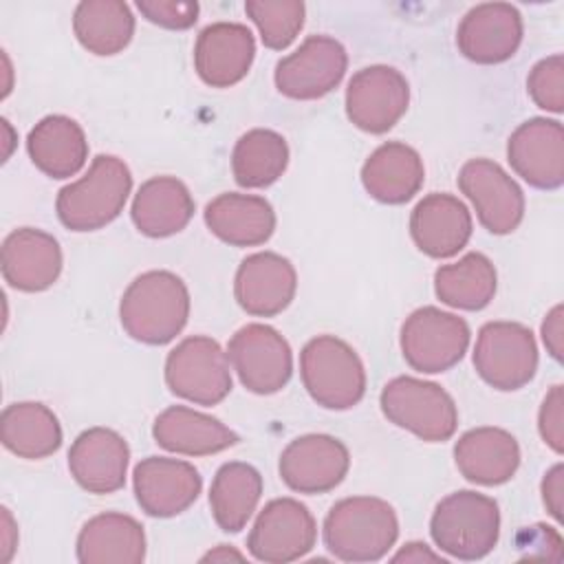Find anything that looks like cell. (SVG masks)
Listing matches in <instances>:
<instances>
[{"instance_id":"14","label":"cell","mask_w":564,"mask_h":564,"mask_svg":"<svg viewBox=\"0 0 564 564\" xmlns=\"http://www.w3.org/2000/svg\"><path fill=\"white\" fill-rule=\"evenodd\" d=\"M458 187L469 198L480 225L489 234L505 236L522 223L524 194L496 161H467L458 172Z\"/></svg>"},{"instance_id":"29","label":"cell","mask_w":564,"mask_h":564,"mask_svg":"<svg viewBox=\"0 0 564 564\" xmlns=\"http://www.w3.org/2000/svg\"><path fill=\"white\" fill-rule=\"evenodd\" d=\"M26 152L42 174L51 178H68L86 165L88 141L75 119L66 115H48L31 128Z\"/></svg>"},{"instance_id":"5","label":"cell","mask_w":564,"mask_h":564,"mask_svg":"<svg viewBox=\"0 0 564 564\" xmlns=\"http://www.w3.org/2000/svg\"><path fill=\"white\" fill-rule=\"evenodd\" d=\"M300 377L311 399L326 410H350L366 394L359 355L335 335H317L302 348Z\"/></svg>"},{"instance_id":"13","label":"cell","mask_w":564,"mask_h":564,"mask_svg":"<svg viewBox=\"0 0 564 564\" xmlns=\"http://www.w3.org/2000/svg\"><path fill=\"white\" fill-rule=\"evenodd\" d=\"M408 79L392 66L375 64L357 70L346 88V115L364 132H388L408 110Z\"/></svg>"},{"instance_id":"26","label":"cell","mask_w":564,"mask_h":564,"mask_svg":"<svg viewBox=\"0 0 564 564\" xmlns=\"http://www.w3.org/2000/svg\"><path fill=\"white\" fill-rule=\"evenodd\" d=\"M156 445L183 456H209L218 454L240 438L216 416L192 410L187 405H170L152 425Z\"/></svg>"},{"instance_id":"8","label":"cell","mask_w":564,"mask_h":564,"mask_svg":"<svg viewBox=\"0 0 564 564\" xmlns=\"http://www.w3.org/2000/svg\"><path fill=\"white\" fill-rule=\"evenodd\" d=\"M165 383L185 401L216 405L231 392L229 357L207 335L185 337L165 359Z\"/></svg>"},{"instance_id":"24","label":"cell","mask_w":564,"mask_h":564,"mask_svg":"<svg viewBox=\"0 0 564 564\" xmlns=\"http://www.w3.org/2000/svg\"><path fill=\"white\" fill-rule=\"evenodd\" d=\"M454 463L465 480L496 487L513 478L520 465V445L502 427H474L454 445Z\"/></svg>"},{"instance_id":"45","label":"cell","mask_w":564,"mask_h":564,"mask_svg":"<svg viewBox=\"0 0 564 564\" xmlns=\"http://www.w3.org/2000/svg\"><path fill=\"white\" fill-rule=\"evenodd\" d=\"M225 562V560H242V553H238V551H234V549H229L227 544H220L218 549H214V551H209L207 555H203V562Z\"/></svg>"},{"instance_id":"17","label":"cell","mask_w":564,"mask_h":564,"mask_svg":"<svg viewBox=\"0 0 564 564\" xmlns=\"http://www.w3.org/2000/svg\"><path fill=\"white\" fill-rule=\"evenodd\" d=\"M132 485L141 511L152 518H172L196 502L203 478L187 460L148 456L134 467Z\"/></svg>"},{"instance_id":"25","label":"cell","mask_w":564,"mask_h":564,"mask_svg":"<svg viewBox=\"0 0 564 564\" xmlns=\"http://www.w3.org/2000/svg\"><path fill=\"white\" fill-rule=\"evenodd\" d=\"M207 229L231 247H258L273 236L275 212L256 194L225 192L205 207Z\"/></svg>"},{"instance_id":"34","label":"cell","mask_w":564,"mask_h":564,"mask_svg":"<svg viewBox=\"0 0 564 564\" xmlns=\"http://www.w3.org/2000/svg\"><path fill=\"white\" fill-rule=\"evenodd\" d=\"M496 286V267L478 251H469L458 262L443 264L434 271V293L452 308L480 311L494 300Z\"/></svg>"},{"instance_id":"23","label":"cell","mask_w":564,"mask_h":564,"mask_svg":"<svg viewBox=\"0 0 564 564\" xmlns=\"http://www.w3.org/2000/svg\"><path fill=\"white\" fill-rule=\"evenodd\" d=\"M62 273L59 242L33 227L11 231L2 242V278L9 286L37 293L57 282Z\"/></svg>"},{"instance_id":"28","label":"cell","mask_w":564,"mask_h":564,"mask_svg":"<svg viewBox=\"0 0 564 564\" xmlns=\"http://www.w3.org/2000/svg\"><path fill=\"white\" fill-rule=\"evenodd\" d=\"M77 560L82 564H141L145 560V531L128 513H99L77 535Z\"/></svg>"},{"instance_id":"35","label":"cell","mask_w":564,"mask_h":564,"mask_svg":"<svg viewBox=\"0 0 564 564\" xmlns=\"http://www.w3.org/2000/svg\"><path fill=\"white\" fill-rule=\"evenodd\" d=\"M289 165V145L282 134L267 128L245 132L231 152V172L240 187L260 189L275 183Z\"/></svg>"},{"instance_id":"19","label":"cell","mask_w":564,"mask_h":564,"mask_svg":"<svg viewBox=\"0 0 564 564\" xmlns=\"http://www.w3.org/2000/svg\"><path fill=\"white\" fill-rule=\"evenodd\" d=\"M297 273L289 258L275 251L247 256L234 278V295L242 311L256 317L282 313L295 297Z\"/></svg>"},{"instance_id":"18","label":"cell","mask_w":564,"mask_h":564,"mask_svg":"<svg viewBox=\"0 0 564 564\" xmlns=\"http://www.w3.org/2000/svg\"><path fill=\"white\" fill-rule=\"evenodd\" d=\"M522 33V15L513 4L482 2L463 15L456 46L469 62L500 64L516 55Z\"/></svg>"},{"instance_id":"9","label":"cell","mask_w":564,"mask_h":564,"mask_svg":"<svg viewBox=\"0 0 564 564\" xmlns=\"http://www.w3.org/2000/svg\"><path fill=\"white\" fill-rule=\"evenodd\" d=\"M469 326L463 317L423 306L401 326V352L412 370L436 375L454 368L469 346Z\"/></svg>"},{"instance_id":"15","label":"cell","mask_w":564,"mask_h":564,"mask_svg":"<svg viewBox=\"0 0 564 564\" xmlns=\"http://www.w3.org/2000/svg\"><path fill=\"white\" fill-rule=\"evenodd\" d=\"M348 447L330 434H304L280 454V478L297 494H326L348 474Z\"/></svg>"},{"instance_id":"11","label":"cell","mask_w":564,"mask_h":564,"mask_svg":"<svg viewBox=\"0 0 564 564\" xmlns=\"http://www.w3.org/2000/svg\"><path fill=\"white\" fill-rule=\"evenodd\" d=\"M317 540V524L306 505L295 498H275L258 513L247 538L249 553L269 564L304 557Z\"/></svg>"},{"instance_id":"21","label":"cell","mask_w":564,"mask_h":564,"mask_svg":"<svg viewBox=\"0 0 564 564\" xmlns=\"http://www.w3.org/2000/svg\"><path fill=\"white\" fill-rule=\"evenodd\" d=\"M256 57L253 33L240 22H214L194 44V68L212 88H229L247 77Z\"/></svg>"},{"instance_id":"39","label":"cell","mask_w":564,"mask_h":564,"mask_svg":"<svg viewBox=\"0 0 564 564\" xmlns=\"http://www.w3.org/2000/svg\"><path fill=\"white\" fill-rule=\"evenodd\" d=\"M538 430L542 441L555 452H564V390L562 386H553L538 412Z\"/></svg>"},{"instance_id":"36","label":"cell","mask_w":564,"mask_h":564,"mask_svg":"<svg viewBox=\"0 0 564 564\" xmlns=\"http://www.w3.org/2000/svg\"><path fill=\"white\" fill-rule=\"evenodd\" d=\"M245 11L258 26L262 44L273 51L291 46L306 15V7L300 0H249L245 2Z\"/></svg>"},{"instance_id":"2","label":"cell","mask_w":564,"mask_h":564,"mask_svg":"<svg viewBox=\"0 0 564 564\" xmlns=\"http://www.w3.org/2000/svg\"><path fill=\"white\" fill-rule=\"evenodd\" d=\"M399 538V520L381 498L352 496L335 502L324 518V544L341 562H377Z\"/></svg>"},{"instance_id":"43","label":"cell","mask_w":564,"mask_h":564,"mask_svg":"<svg viewBox=\"0 0 564 564\" xmlns=\"http://www.w3.org/2000/svg\"><path fill=\"white\" fill-rule=\"evenodd\" d=\"M392 562H445L438 553L430 551L425 542H408L394 557Z\"/></svg>"},{"instance_id":"32","label":"cell","mask_w":564,"mask_h":564,"mask_svg":"<svg viewBox=\"0 0 564 564\" xmlns=\"http://www.w3.org/2000/svg\"><path fill=\"white\" fill-rule=\"evenodd\" d=\"M262 498L260 471L240 460H231L218 467L209 487V507L216 524L225 533H238L245 529Z\"/></svg>"},{"instance_id":"6","label":"cell","mask_w":564,"mask_h":564,"mask_svg":"<svg viewBox=\"0 0 564 564\" xmlns=\"http://www.w3.org/2000/svg\"><path fill=\"white\" fill-rule=\"evenodd\" d=\"M379 405L390 423L427 443H443L458 427L454 399L434 381L394 377L383 386Z\"/></svg>"},{"instance_id":"20","label":"cell","mask_w":564,"mask_h":564,"mask_svg":"<svg viewBox=\"0 0 564 564\" xmlns=\"http://www.w3.org/2000/svg\"><path fill=\"white\" fill-rule=\"evenodd\" d=\"M130 447L110 427L84 430L68 449V469L88 494H115L126 485Z\"/></svg>"},{"instance_id":"41","label":"cell","mask_w":564,"mask_h":564,"mask_svg":"<svg viewBox=\"0 0 564 564\" xmlns=\"http://www.w3.org/2000/svg\"><path fill=\"white\" fill-rule=\"evenodd\" d=\"M542 502L546 511L562 522L564 520V465H553L542 478Z\"/></svg>"},{"instance_id":"42","label":"cell","mask_w":564,"mask_h":564,"mask_svg":"<svg viewBox=\"0 0 564 564\" xmlns=\"http://www.w3.org/2000/svg\"><path fill=\"white\" fill-rule=\"evenodd\" d=\"M542 341L555 361H562L564 352V308L555 304L542 322Z\"/></svg>"},{"instance_id":"30","label":"cell","mask_w":564,"mask_h":564,"mask_svg":"<svg viewBox=\"0 0 564 564\" xmlns=\"http://www.w3.org/2000/svg\"><path fill=\"white\" fill-rule=\"evenodd\" d=\"M130 216L143 236L167 238L187 227L194 216V198L183 181L154 176L134 194Z\"/></svg>"},{"instance_id":"31","label":"cell","mask_w":564,"mask_h":564,"mask_svg":"<svg viewBox=\"0 0 564 564\" xmlns=\"http://www.w3.org/2000/svg\"><path fill=\"white\" fill-rule=\"evenodd\" d=\"M0 438L11 454L26 460H40L59 449L62 425L44 403L20 401L2 410Z\"/></svg>"},{"instance_id":"1","label":"cell","mask_w":564,"mask_h":564,"mask_svg":"<svg viewBox=\"0 0 564 564\" xmlns=\"http://www.w3.org/2000/svg\"><path fill=\"white\" fill-rule=\"evenodd\" d=\"M189 291L172 271H145L130 282L119 302L123 330L150 346L172 341L187 324Z\"/></svg>"},{"instance_id":"46","label":"cell","mask_w":564,"mask_h":564,"mask_svg":"<svg viewBox=\"0 0 564 564\" xmlns=\"http://www.w3.org/2000/svg\"><path fill=\"white\" fill-rule=\"evenodd\" d=\"M2 130H4V161L11 156V150H13V145H15V137H13V128H11V123L7 121V119H2Z\"/></svg>"},{"instance_id":"33","label":"cell","mask_w":564,"mask_h":564,"mask_svg":"<svg viewBox=\"0 0 564 564\" xmlns=\"http://www.w3.org/2000/svg\"><path fill=\"white\" fill-rule=\"evenodd\" d=\"M73 31L93 55H117L134 35V15L121 0H84L75 7Z\"/></svg>"},{"instance_id":"22","label":"cell","mask_w":564,"mask_h":564,"mask_svg":"<svg viewBox=\"0 0 564 564\" xmlns=\"http://www.w3.org/2000/svg\"><path fill=\"white\" fill-rule=\"evenodd\" d=\"M471 214L467 205L445 192L421 198L410 214V236L419 251L430 258H452L471 238Z\"/></svg>"},{"instance_id":"27","label":"cell","mask_w":564,"mask_h":564,"mask_svg":"<svg viewBox=\"0 0 564 564\" xmlns=\"http://www.w3.org/2000/svg\"><path fill=\"white\" fill-rule=\"evenodd\" d=\"M425 181V167L419 152L401 141L379 145L361 167L366 192L386 205H401L414 198Z\"/></svg>"},{"instance_id":"40","label":"cell","mask_w":564,"mask_h":564,"mask_svg":"<svg viewBox=\"0 0 564 564\" xmlns=\"http://www.w3.org/2000/svg\"><path fill=\"white\" fill-rule=\"evenodd\" d=\"M518 546H527L524 557L562 560V535L549 524H531L518 533Z\"/></svg>"},{"instance_id":"10","label":"cell","mask_w":564,"mask_h":564,"mask_svg":"<svg viewBox=\"0 0 564 564\" xmlns=\"http://www.w3.org/2000/svg\"><path fill=\"white\" fill-rule=\"evenodd\" d=\"M227 357L240 383L253 394H275L293 375L289 341L267 324L238 328L227 344Z\"/></svg>"},{"instance_id":"38","label":"cell","mask_w":564,"mask_h":564,"mask_svg":"<svg viewBox=\"0 0 564 564\" xmlns=\"http://www.w3.org/2000/svg\"><path fill=\"white\" fill-rule=\"evenodd\" d=\"M137 9L148 22L159 24L163 29H172V31H183L194 26L200 11L198 2H183V0H139Z\"/></svg>"},{"instance_id":"3","label":"cell","mask_w":564,"mask_h":564,"mask_svg":"<svg viewBox=\"0 0 564 564\" xmlns=\"http://www.w3.org/2000/svg\"><path fill=\"white\" fill-rule=\"evenodd\" d=\"M132 189L128 165L112 154H97L88 172L57 194L59 223L70 231H95L112 223Z\"/></svg>"},{"instance_id":"44","label":"cell","mask_w":564,"mask_h":564,"mask_svg":"<svg viewBox=\"0 0 564 564\" xmlns=\"http://www.w3.org/2000/svg\"><path fill=\"white\" fill-rule=\"evenodd\" d=\"M18 544V529L15 522L11 518V511L7 507H2V546H0V560L9 562L13 557Z\"/></svg>"},{"instance_id":"16","label":"cell","mask_w":564,"mask_h":564,"mask_svg":"<svg viewBox=\"0 0 564 564\" xmlns=\"http://www.w3.org/2000/svg\"><path fill=\"white\" fill-rule=\"evenodd\" d=\"M511 170L535 189H557L564 183V128L557 119L533 117L520 123L507 141Z\"/></svg>"},{"instance_id":"37","label":"cell","mask_w":564,"mask_h":564,"mask_svg":"<svg viewBox=\"0 0 564 564\" xmlns=\"http://www.w3.org/2000/svg\"><path fill=\"white\" fill-rule=\"evenodd\" d=\"M527 90L538 108L560 115L564 110V57L555 53L540 59L527 77Z\"/></svg>"},{"instance_id":"12","label":"cell","mask_w":564,"mask_h":564,"mask_svg":"<svg viewBox=\"0 0 564 564\" xmlns=\"http://www.w3.org/2000/svg\"><path fill=\"white\" fill-rule=\"evenodd\" d=\"M348 68L341 42L328 35H308L275 66V88L291 99H319L335 90Z\"/></svg>"},{"instance_id":"7","label":"cell","mask_w":564,"mask_h":564,"mask_svg":"<svg viewBox=\"0 0 564 564\" xmlns=\"http://www.w3.org/2000/svg\"><path fill=\"white\" fill-rule=\"evenodd\" d=\"M478 377L502 392L524 388L538 370V344L520 322H487L474 346Z\"/></svg>"},{"instance_id":"4","label":"cell","mask_w":564,"mask_h":564,"mask_svg":"<svg viewBox=\"0 0 564 564\" xmlns=\"http://www.w3.org/2000/svg\"><path fill=\"white\" fill-rule=\"evenodd\" d=\"M430 535L441 551L456 560H480L498 544V502L471 489L454 491L436 505L430 520Z\"/></svg>"}]
</instances>
